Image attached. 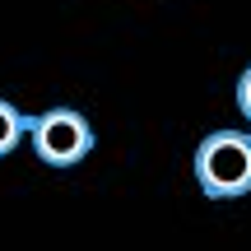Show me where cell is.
Instances as JSON below:
<instances>
[{
	"label": "cell",
	"mask_w": 251,
	"mask_h": 251,
	"mask_svg": "<svg viewBox=\"0 0 251 251\" xmlns=\"http://www.w3.org/2000/svg\"><path fill=\"white\" fill-rule=\"evenodd\" d=\"M196 181L209 200L251 196V130H209L196 149Z\"/></svg>",
	"instance_id": "cell-1"
},
{
	"label": "cell",
	"mask_w": 251,
	"mask_h": 251,
	"mask_svg": "<svg viewBox=\"0 0 251 251\" xmlns=\"http://www.w3.org/2000/svg\"><path fill=\"white\" fill-rule=\"evenodd\" d=\"M28 140L47 168H75L93 153V126L75 107H51L28 121Z\"/></svg>",
	"instance_id": "cell-2"
},
{
	"label": "cell",
	"mask_w": 251,
	"mask_h": 251,
	"mask_svg": "<svg viewBox=\"0 0 251 251\" xmlns=\"http://www.w3.org/2000/svg\"><path fill=\"white\" fill-rule=\"evenodd\" d=\"M24 135H28V117L14 107V102L0 98V158H5V153H14Z\"/></svg>",
	"instance_id": "cell-3"
},
{
	"label": "cell",
	"mask_w": 251,
	"mask_h": 251,
	"mask_svg": "<svg viewBox=\"0 0 251 251\" xmlns=\"http://www.w3.org/2000/svg\"><path fill=\"white\" fill-rule=\"evenodd\" d=\"M237 112L247 117V126H251V65L242 75H237Z\"/></svg>",
	"instance_id": "cell-4"
}]
</instances>
